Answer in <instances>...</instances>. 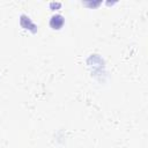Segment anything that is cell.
<instances>
[{
	"label": "cell",
	"instance_id": "6da1fadb",
	"mask_svg": "<svg viewBox=\"0 0 148 148\" xmlns=\"http://www.w3.org/2000/svg\"><path fill=\"white\" fill-rule=\"evenodd\" d=\"M64 22H65L64 17H62L61 15L57 14V15H53V16L51 17V20H50V25L52 27V29H60V28L64 25Z\"/></svg>",
	"mask_w": 148,
	"mask_h": 148
}]
</instances>
